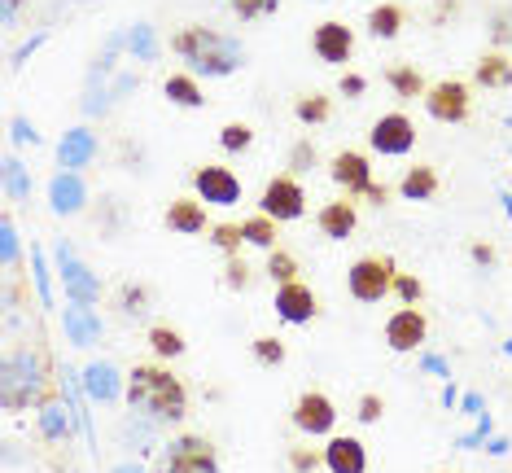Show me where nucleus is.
I'll return each instance as SVG.
<instances>
[{
    "instance_id": "46",
    "label": "nucleus",
    "mask_w": 512,
    "mask_h": 473,
    "mask_svg": "<svg viewBox=\"0 0 512 473\" xmlns=\"http://www.w3.org/2000/svg\"><path fill=\"white\" fill-rule=\"evenodd\" d=\"M486 434H491V417H477V430H473V434H464L456 447H477V443H482Z\"/></svg>"
},
{
    "instance_id": "30",
    "label": "nucleus",
    "mask_w": 512,
    "mask_h": 473,
    "mask_svg": "<svg viewBox=\"0 0 512 473\" xmlns=\"http://www.w3.org/2000/svg\"><path fill=\"white\" fill-rule=\"evenodd\" d=\"M267 276H272L276 285H289V281H298V259L289 255V250H267Z\"/></svg>"
},
{
    "instance_id": "50",
    "label": "nucleus",
    "mask_w": 512,
    "mask_h": 473,
    "mask_svg": "<svg viewBox=\"0 0 512 473\" xmlns=\"http://www.w3.org/2000/svg\"><path fill=\"white\" fill-rule=\"evenodd\" d=\"M14 141H31V145H36L40 136H36V128H31L27 119H14Z\"/></svg>"
},
{
    "instance_id": "53",
    "label": "nucleus",
    "mask_w": 512,
    "mask_h": 473,
    "mask_svg": "<svg viewBox=\"0 0 512 473\" xmlns=\"http://www.w3.org/2000/svg\"><path fill=\"white\" fill-rule=\"evenodd\" d=\"M464 412H469V417H482V399H477V395H464Z\"/></svg>"
},
{
    "instance_id": "14",
    "label": "nucleus",
    "mask_w": 512,
    "mask_h": 473,
    "mask_svg": "<svg viewBox=\"0 0 512 473\" xmlns=\"http://www.w3.org/2000/svg\"><path fill=\"white\" fill-rule=\"evenodd\" d=\"M324 469L329 473H368V447L351 434H333L324 447Z\"/></svg>"
},
{
    "instance_id": "17",
    "label": "nucleus",
    "mask_w": 512,
    "mask_h": 473,
    "mask_svg": "<svg viewBox=\"0 0 512 473\" xmlns=\"http://www.w3.org/2000/svg\"><path fill=\"white\" fill-rule=\"evenodd\" d=\"M167 228L171 233H184V237H197L206 233V206L202 198H176L167 206Z\"/></svg>"
},
{
    "instance_id": "23",
    "label": "nucleus",
    "mask_w": 512,
    "mask_h": 473,
    "mask_svg": "<svg viewBox=\"0 0 512 473\" xmlns=\"http://www.w3.org/2000/svg\"><path fill=\"white\" fill-rule=\"evenodd\" d=\"M403 22H407V9L403 5H372L368 9V36H377V40H394L403 31Z\"/></svg>"
},
{
    "instance_id": "2",
    "label": "nucleus",
    "mask_w": 512,
    "mask_h": 473,
    "mask_svg": "<svg viewBox=\"0 0 512 473\" xmlns=\"http://www.w3.org/2000/svg\"><path fill=\"white\" fill-rule=\"evenodd\" d=\"M171 53L184 57L197 75H211V79H224V75H237L246 66V49L241 40L224 36L215 27H202V22H189L171 36Z\"/></svg>"
},
{
    "instance_id": "11",
    "label": "nucleus",
    "mask_w": 512,
    "mask_h": 473,
    "mask_svg": "<svg viewBox=\"0 0 512 473\" xmlns=\"http://www.w3.org/2000/svg\"><path fill=\"white\" fill-rule=\"evenodd\" d=\"M294 425H298L302 434H311V438L333 434V425H337L333 399L320 395V390H307V395H298V403H294Z\"/></svg>"
},
{
    "instance_id": "29",
    "label": "nucleus",
    "mask_w": 512,
    "mask_h": 473,
    "mask_svg": "<svg viewBox=\"0 0 512 473\" xmlns=\"http://www.w3.org/2000/svg\"><path fill=\"white\" fill-rule=\"evenodd\" d=\"M84 382H88V395L92 399H101V403L119 399V382H114V368L110 364H92L88 373H84Z\"/></svg>"
},
{
    "instance_id": "35",
    "label": "nucleus",
    "mask_w": 512,
    "mask_h": 473,
    "mask_svg": "<svg viewBox=\"0 0 512 473\" xmlns=\"http://www.w3.org/2000/svg\"><path fill=\"white\" fill-rule=\"evenodd\" d=\"M254 360L267 364V368L285 364V342L281 338H254Z\"/></svg>"
},
{
    "instance_id": "52",
    "label": "nucleus",
    "mask_w": 512,
    "mask_h": 473,
    "mask_svg": "<svg viewBox=\"0 0 512 473\" xmlns=\"http://www.w3.org/2000/svg\"><path fill=\"white\" fill-rule=\"evenodd\" d=\"M508 36H512V27H508V14H499V18H495V40L504 44Z\"/></svg>"
},
{
    "instance_id": "7",
    "label": "nucleus",
    "mask_w": 512,
    "mask_h": 473,
    "mask_svg": "<svg viewBox=\"0 0 512 473\" xmlns=\"http://www.w3.org/2000/svg\"><path fill=\"white\" fill-rule=\"evenodd\" d=\"M368 145H372V154H381V158H403V154H412V145H416V123L407 119V114H381L377 123H372V132H368Z\"/></svg>"
},
{
    "instance_id": "25",
    "label": "nucleus",
    "mask_w": 512,
    "mask_h": 473,
    "mask_svg": "<svg viewBox=\"0 0 512 473\" xmlns=\"http://www.w3.org/2000/svg\"><path fill=\"white\" fill-rule=\"evenodd\" d=\"M386 84L394 88V97H403V101H412V97H425V92H429L425 75L416 71V66H390V71H386Z\"/></svg>"
},
{
    "instance_id": "45",
    "label": "nucleus",
    "mask_w": 512,
    "mask_h": 473,
    "mask_svg": "<svg viewBox=\"0 0 512 473\" xmlns=\"http://www.w3.org/2000/svg\"><path fill=\"white\" fill-rule=\"evenodd\" d=\"M337 88H342L346 97H364L368 79H364V75H355V71H346V75H342V84H337Z\"/></svg>"
},
{
    "instance_id": "48",
    "label": "nucleus",
    "mask_w": 512,
    "mask_h": 473,
    "mask_svg": "<svg viewBox=\"0 0 512 473\" xmlns=\"http://www.w3.org/2000/svg\"><path fill=\"white\" fill-rule=\"evenodd\" d=\"M44 434H66V425H62V417H57V408H44Z\"/></svg>"
},
{
    "instance_id": "42",
    "label": "nucleus",
    "mask_w": 512,
    "mask_h": 473,
    "mask_svg": "<svg viewBox=\"0 0 512 473\" xmlns=\"http://www.w3.org/2000/svg\"><path fill=\"white\" fill-rule=\"evenodd\" d=\"M145 290H141V285H123V311H127V316H141V311H145Z\"/></svg>"
},
{
    "instance_id": "37",
    "label": "nucleus",
    "mask_w": 512,
    "mask_h": 473,
    "mask_svg": "<svg viewBox=\"0 0 512 473\" xmlns=\"http://www.w3.org/2000/svg\"><path fill=\"white\" fill-rule=\"evenodd\" d=\"M224 285H228V290H246V285H250V263L241 259V255H228V263H224Z\"/></svg>"
},
{
    "instance_id": "8",
    "label": "nucleus",
    "mask_w": 512,
    "mask_h": 473,
    "mask_svg": "<svg viewBox=\"0 0 512 473\" xmlns=\"http://www.w3.org/2000/svg\"><path fill=\"white\" fill-rule=\"evenodd\" d=\"M193 189L206 206H237L241 202V180L232 167H219V163H206L193 171Z\"/></svg>"
},
{
    "instance_id": "33",
    "label": "nucleus",
    "mask_w": 512,
    "mask_h": 473,
    "mask_svg": "<svg viewBox=\"0 0 512 473\" xmlns=\"http://www.w3.org/2000/svg\"><path fill=\"white\" fill-rule=\"evenodd\" d=\"M394 298H399L403 307H416L425 298V285H421V276H407V272H399L394 276Z\"/></svg>"
},
{
    "instance_id": "55",
    "label": "nucleus",
    "mask_w": 512,
    "mask_h": 473,
    "mask_svg": "<svg viewBox=\"0 0 512 473\" xmlns=\"http://www.w3.org/2000/svg\"><path fill=\"white\" fill-rule=\"evenodd\" d=\"M508 452V438H491V456H504Z\"/></svg>"
},
{
    "instance_id": "32",
    "label": "nucleus",
    "mask_w": 512,
    "mask_h": 473,
    "mask_svg": "<svg viewBox=\"0 0 512 473\" xmlns=\"http://www.w3.org/2000/svg\"><path fill=\"white\" fill-rule=\"evenodd\" d=\"M228 9L241 22H259V18H272L276 14V9H281V0H228Z\"/></svg>"
},
{
    "instance_id": "20",
    "label": "nucleus",
    "mask_w": 512,
    "mask_h": 473,
    "mask_svg": "<svg viewBox=\"0 0 512 473\" xmlns=\"http://www.w3.org/2000/svg\"><path fill=\"white\" fill-rule=\"evenodd\" d=\"M49 193H53V211L57 215H75L79 206H84V180H79V171H62L53 184H49Z\"/></svg>"
},
{
    "instance_id": "40",
    "label": "nucleus",
    "mask_w": 512,
    "mask_h": 473,
    "mask_svg": "<svg viewBox=\"0 0 512 473\" xmlns=\"http://www.w3.org/2000/svg\"><path fill=\"white\" fill-rule=\"evenodd\" d=\"M311 163H316V145H311V141H298L294 154H289V176H294V171H311Z\"/></svg>"
},
{
    "instance_id": "56",
    "label": "nucleus",
    "mask_w": 512,
    "mask_h": 473,
    "mask_svg": "<svg viewBox=\"0 0 512 473\" xmlns=\"http://www.w3.org/2000/svg\"><path fill=\"white\" fill-rule=\"evenodd\" d=\"M114 473H141V469H136V465H123V469H114Z\"/></svg>"
},
{
    "instance_id": "16",
    "label": "nucleus",
    "mask_w": 512,
    "mask_h": 473,
    "mask_svg": "<svg viewBox=\"0 0 512 473\" xmlns=\"http://www.w3.org/2000/svg\"><path fill=\"white\" fill-rule=\"evenodd\" d=\"M316 224H320V233L329 237V241H346V237L355 233V224H359L355 202H351V198L324 202V206H320V215H316Z\"/></svg>"
},
{
    "instance_id": "43",
    "label": "nucleus",
    "mask_w": 512,
    "mask_h": 473,
    "mask_svg": "<svg viewBox=\"0 0 512 473\" xmlns=\"http://www.w3.org/2000/svg\"><path fill=\"white\" fill-rule=\"evenodd\" d=\"M132 49L141 53L145 62H149V57H154V31H149L145 22H136V31H132Z\"/></svg>"
},
{
    "instance_id": "21",
    "label": "nucleus",
    "mask_w": 512,
    "mask_h": 473,
    "mask_svg": "<svg viewBox=\"0 0 512 473\" xmlns=\"http://www.w3.org/2000/svg\"><path fill=\"white\" fill-rule=\"evenodd\" d=\"M66 333H71L75 346H92V342L101 338V316H97V311H92L88 303L66 307Z\"/></svg>"
},
{
    "instance_id": "36",
    "label": "nucleus",
    "mask_w": 512,
    "mask_h": 473,
    "mask_svg": "<svg viewBox=\"0 0 512 473\" xmlns=\"http://www.w3.org/2000/svg\"><path fill=\"white\" fill-rule=\"evenodd\" d=\"M5 193H9L14 202L31 193V184H27V176H22V163H18V158H5Z\"/></svg>"
},
{
    "instance_id": "18",
    "label": "nucleus",
    "mask_w": 512,
    "mask_h": 473,
    "mask_svg": "<svg viewBox=\"0 0 512 473\" xmlns=\"http://www.w3.org/2000/svg\"><path fill=\"white\" fill-rule=\"evenodd\" d=\"M92 154H97V136H92L88 128H75L62 136V145H57V158H62L66 171H79L92 163Z\"/></svg>"
},
{
    "instance_id": "9",
    "label": "nucleus",
    "mask_w": 512,
    "mask_h": 473,
    "mask_svg": "<svg viewBox=\"0 0 512 473\" xmlns=\"http://www.w3.org/2000/svg\"><path fill=\"white\" fill-rule=\"evenodd\" d=\"M425 338H429V320H425L421 307H399L386 320V346H390V351H399V355L421 351Z\"/></svg>"
},
{
    "instance_id": "51",
    "label": "nucleus",
    "mask_w": 512,
    "mask_h": 473,
    "mask_svg": "<svg viewBox=\"0 0 512 473\" xmlns=\"http://www.w3.org/2000/svg\"><path fill=\"white\" fill-rule=\"evenodd\" d=\"M36 281H40V298L49 303V268H44V255H36Z\"/></svg>"
},
{
    "instance_id": "38",
    "label": "nucleus",
    "mask_w": 512,
    "mask_h": 473,
    "mask_svg": "<svg viewBox=\"0 0 512 473\" xmlns=\"http://www.w3.org/2000/svg\"><path fill=\"white\" fill-rule=\"evenodd\" d=\"M324 465V452H316V447H294L289 452V469L294 473H316Z\"/></svg>"
},
{
    "instance_id": "26",
    "label": "nucleus",
    "mask_w": 512,
    "mask_h": 473,
    "mask_svg": "<svg viewBox=\"0 0 512 473\" xmlns=\"http://www.w3.org/2000/svg\"><path fill=\"white\" fill-rule=\"evenodd\" d=\"M294 119L307 123V128H320V123L333 119V101L324 97V92H307V97L294 101Z\"/></svg>"
},
{
    "instance_id": "27",
    "label": "nucleus",
    "mask_w": 512,
    "mask_h": 473,
    "mask_svg": "<svg viewBox=\"0 0 512 473\" xmlns=\"http://www.w3.org/2000/svg\"><path fill=\"white\" fill-rule=\"evenodd\" d=\"M241 233H246L250 246H259V250H276V219L272 215H250V219H241Z\"/></svg>"
},
{
    "instance_id": "34",
    "label": "nucleus",
    "mask_w": 512,
    "mask_h": 473,
    "mask_svg": "<svg viewBox=\"0 0 512 473\" xmlns=\"http://www.w3.org/2000/svg\"><path fill=\"white\" fill-rule=\"evenodd\" d=\"M211 241L224 250V255H241V241H246V233H241V224H215Z\"/></svg>"
},
{
    "instance_id": "10",
    "label": "nucleus",
    "mask_w": 512,
    "mask_h": 473,
    "mask_svg": "<svg viewBox=\"0 0 512 473\" xmlns=\"http://www.w3.org/2000/svg\"><path fill=\"white\" fill-rule=\"evenodd\" d=\"M311 53L320 57V62H329V66H342V62H351V53H355V31L346 27V22H320L316 31H311Z\"/></svg>"
},
{
    "instance_id": "54",
    "label": "nucleus",
    "mask_w": 512,
    "mask_h": 473,
    "mask_svg": "<svg viewBox=\"0 0 512 473\" xmlns=\"http://www.w3.org/2000/svg\"><path fill=\"white\" fill-rule=\"evenodd\" d=\"M425 368H429V373H442V377H451V373H447V364H442L438 355H425Z\"/></svg>"
},
{
    "instance_id": "24",
    "label": "nucleus",
    "mask_w": 512,
    "mask_h": 473,
    "mask_svg": "<svg viewBox=\"0 0 512 473\" xmlns=\"http://www.w3.org/2000/svg\"><path fill=\"white\" fill-rule=\"evenodd\" d=\"M162 92H167V101H171V106H180V110H202V106H206L197 75H167Z\"/></svg>"
},
{
    "instance_id": "4",
    "label": "nucleus",
    "mask_w": 512,
    "mask_h": 473,
    "mask_svg": "<svg viewBox=\"0 0 512 473\" xmlns=\"http://www.w3.org/2000/svg\"><path fill=\"white\" fill-rule=\"evenodd\" d=\"M158 473H219V452L206 434H180L167 443Z\"/></svg>"
},
{
    "instance_id": "15",
    "label": "nucleus",
    "mask_w": 512,
    "mask_h": 473,
    "mask_svg": "<svg viewBox=\"0 0 512 473\" xmlns=\"http://www.w3.org/2000/svg\"><path fill=\"white\" fill-rule=\"evenodd\" d=\"M57 263H62V281H66V298L71 303H97L101 298V285L88 276V268L71 255V246H57Z\"/></svg>"
},
{
    "instance_id": "19",
    "label": "nucleus",
    "mask_w": 512,
    "mask_h": 473,
    "mask_svg": "<svg viewBox=\"0 0 512 473\" xmlns=\"http://www.w3.org/2000/svg\"><path fill=\"white\" fill-rule=\"evenodd\" d=\"M473 79L482 88H512V57L499 53V49L482 53L477 57V66H473Z\"/></svg>"
},
{
    "instance_id": "5",
    "label": "nucleus",
    "mask_w": 512,
    "mask_h": 473,
    "mask_svg": "<svg viewBox=\"0 0 512 473\" xmlns=\"http://www.w3.org/2000/svg\"><path fill=\"white\" fill-rule=\"evenodd\" d=\"M259 211L272 215L276 224H294V219L307 215V193H302L298 176H272L263 184V198H259Z\"/></svg>"
},
{
    "instance_id": "44",
    "label": "nucleus",
    "mask_w": 512,
    "mask_h": 473,
    "mask_svg": "<svg viewBox=\"0 0 512 473\" xmlns=\"http://www.w3.org/2000/svg\"><path fill=\"white\" fill-rule=\"evenodd\" d=\"M469 259L477 263V268H491V263H495V246H491V241H473V246H469Z\"/></svg>"
},
{
    "instance_id": "3",
    "label": "nucleus",
    "mask_w": 512,
    "mask_h": 473,
    "mask_svg": "<svg viewBox=\"0 0 512 473\" xmlns=\"http://www.w3.org/2000/svg\"><path fill=\"white\" fill-rule=\"evenodd\" d=\"M394 268L390 255H364L351 263V272H346V290H351L355 303H381V298L394 294Z\"/></svg>"
},
{
    "instance_id": "58",
    "label": "nucleus",
    "mask_w": 512,
    "mask_h": 473,
    "mask_svg": "<svg viewBox=\"0 0 512 473\" xmlns=\"http://www.w3.org/2000/svg\"><path fill=\"white\" fill-rule=\"evenodd\" d=\"M508 355H512V342H508Z\"/></svg>"
},
{
    "instance_id": "6",
    "label": "nucleus",
    "mask_w": 512,
    "mask_h": 473,
    "mask_svg": "<svg viewBox=\"0 0 512 473\" xmlns=\"http://www.w3.org/2000/svg\"><path fill=\"white\" fill-rule=\"evenodd\" d=\"M421 101H425L429 119H438V123H464L473 110L469 84H464V79H438V84H429V92Z\"/></svg>"
},
{
    "instance_id": "47",
    "label": "nucleus",
    "mask_w": 512,
    "mask_h": 473,
    "mask_svg": "<svg viewBox=\"0 0 512 473\" xmlns=\"http://www.w3.org/2000/svg\"><path fill=\"white\" fill-rule=\"evenodd\" d=\"M364 202H372V206H386V202H390V189H386V184L372 180L368 189H364Z\"/></svg>"
},
{
    "instance_id": "12",
    "label": "nucleus",
    "mask_w": 512,
    "mask_h": 473,
    "mask_svg": "<svg viewBox=\"0 0 512 473\" xmlns=\"http://www.w3.org/2000/svg\"><path fill=\"white\" fill-rule=\"evenodd\" d=\"M329 176L333 184L346 193V198H364V189L372 184V167L359 149H337L333 163H329Z\"/></svg>"
},
{
    "instance_id": "28",
    "label": "nucleus",
    "mask_w": 512,
    "mask_h": 473,
    "mask_svg": "<svg viewBox=\"0 0 512 473\" xmlns=\"http://www.w3.org/2000/svg\"><path fill=\"white\" fill-rule=\"evenodd\" d=\"M149 346H154V355L158 360H176V355H184V333L180 329H171V325H154L149 329Z\"/></svg>"
},
{
    "instance_id": "57",
    "label": "nucleus",
    "mask_w": 512,
    "mask_h": 473,
    "mask_svg": "<svg viewBox=\"0 0 512 473\" xmlns=\"http://www.w3.org/2000/svg\"><path fill=\"white\" fill-rule=\"evenodd\" d=\"M14 5H18V0H5V14H14Z\"/></svg>"
},
{
    "instance_id": "1",
    "label": "nucleus",
    "mask_w": 512,
    "mask_h": 473,
    "mask_svg": "<svg viewBox=\"0 0 512 473\" xmlns=\"http://www.w3.org/2000/svg\"><path fill=\"white\" fill-rule=\"evenodd\" d=\"M127 403L158 425L189 417V390H184L180 377L162 364H136L132 373H127Z\"/></svg>"
},
{
    "instance_id": "22",
    "label": "nucleus",
    "mask_w": 512,
    "mask_h": 473,
    "mask_svg": "<svg viewBox=\"0 0 512 473\" xmlns=\"http://www.w3.org/2000/svg\"><path fill=\"white\" fill-rule=\"evenodd\" d=\"M399 193H403L407 202H429V198H438V171L429 167V163L407 167V176L399 180Z\"/></svg>"
},
{
    "instance_id": "41",
    "label": "nucleus",
    "mask_w": 512,
    "mask_h": 473,
    "mask_svg": "<svg viewBox=\"0 0 512 473\" xmlns=\"http://www.w3.org/2000/svg\"><path fill=\"white\" fill-rule=\"evenodd\" d=\"M0 250H5V268H14V263H18V237H14V219H5V224H0Z\"/></svg>"
},
{
    "instance_id": "13",
    "label": "nucleus",
    "mask_w": 512,
    "mask_h": 473,
    "mask_svg": "<svg viewBox=\"0 0 512 473\" xmlns=\"http://www.w3.org/2000/svg\"><path fill=\"white\" fill-rule=\"evenodd\" d=\"M276 316H281L285 325H311V320L320 316V298L311 294V285L289 281L276 290Z\"/></svg>"
},
{
    "instance_id": "31",
    "label": "nucleus",
    "mask_w": 512,
    "mask_h": 473,
    "mask_svg": "<svg viewBox=\"0 0 512 473\" xmlns=\"http://www.w3.org/2000/svg\"><path fill=\"white\" fill-rule=\"evenodd\" d=\"M219 145H224L228 154H246L254 145V128L250 123H224V128H219Z\"/></svg>"
},
{
    "instance_id": "39",
    "label": "nucleus",
    "mask_w": 512,
    "mask_h": 473,
    "mask_svg": "<svg viewBox=\"0 0 512 473\" xmlns=\"http://www.w3.org/2000/svg\"><path fill=\"white\" fill-rule=\"evenodd\" d=\"M381 412H386V399H381V395H372V390H368V395H359V412H355V417L364 425L381 421Z\"/></svg>"
},
{
    "instance_id": "49",
    "label": "nucleus",
    "mask_w": 512,
    "mask_h": 473,
    "mask_svg": "<svg viewBox=\"0 0 512 473\" xmlns=\"http://www.w3.org/2000/svg\"><path fill=\"white\" fill-rule=\"evenodd\" d=\"M456 14H460V0H438V5H434V22L456 18Z\"/></svg>"
}]
</instances>
